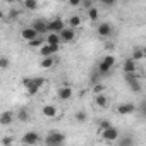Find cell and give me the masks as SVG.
Here are the masks:
<instances>
[{
    "instance_id": "1",
    "label": "cell",
    "mask_w": 146,
    "mask_h": 146,
    "mask_svg": "<svg viewBox=\"0 0 146 146\" xmlns=\"http://www.w3.org/2000/svg\"><path fill=\"white\" fill-rule=\"evenodd\" d=\"M64 143H65V134L60 131H50L45 137L46 146H62Z\"/></svg>"
},
{
    "instance_id": "2",
    "label": "cell",
    "mask_w": 146,
    "mask_h": 146,
    "mask_svg": "<svg viewBox=\"0 0 146 146\" xmlns=\"http://www.w3.org/2000/svg\"><path fill=\"white\" fill-rule=\"evenodd\" d=\"M115 65V57L113 55H105L103 57V60L98 64V72H100V76H105L107 72H110L112 70V67Z\"/></svg>"
},
{
    "instance_id": "3",
    "label": "cell",
    "mask_w": 146,
    "mask_h": 146,
    "mask_svg": "<svg viewBox=\"0 0 146 146\" xmlns=\"http://www.w3.org/2000/svg\"><path fill=\"white\" fill-rule=\"evenodd\" d=\"M125 83L132 93H141V83L136 74H125Z\"/></svg>"
},
{
    "instance_id": "4",
    "label": "cell",
    "mask_w": 146,
    "mask_h": 146,
    "mask_svg": "<svg viewBox=\"0 0 146 146\" xmlns=\"http://www.w3.org/2000/svg\"><path fill=\"white\" fill-rule=\"evenodd\" d=\"M64 28H65V26H64V21H62L60 17H55V19H52V21H46V29H48V33L58 35Z\"/></svg>"
},
{
    "instance_id": "5",
    "label": "cell",
    "mask_w": 146,
    "mask_h": 146,
    "mask_svg": "<svg viewBox=\"0 0 146 146\" xmlns=\"http://www.w3.org/2000/svg\"><path fill=\"white\" fill-rule=\"evenodd\" d=\"M23 143L26 144V146H35L38 141H40V134L36 132V131H28V132H24L23 134Z\"/></svg>"
},
{
    "instance_id": "6",
    "label": "cell",
    "mask_w": 146,
    "mask_h": 146,
    "mask_svg": "<svg viewBox=\"0 0 146 146\" xmlns=\"http://www.w3.org/2000/svg\"><path fill=\"white\" fill-rule=\"evenodd\" d=\"M120 136H119V131L112 125V127H108V129H105V131H102V139L103 141H108V143H113V141H117Z\"/></svg>"
},
{
    "instance_id": "7",
    "label": "cell",
    "mask_w": 146,
    "mask_h": 146,
    "mask_svg": "<svg viewBox=\"0 0 146 146\" xmlns=\"http://www.w3.org/2000/svg\"><path fill=\"white\" fill-rule=\"evenodd\" d=\"M58 36H60V41L62 43H70V41H74V38H76V31L70 29V28H64L58 33Z\"/></svg>"
},
{
    "instance_id": "8",
    "label": "cell",
    "mask_w": 146,
    "mask_h": 146,
    "mask_svg": "<svg viewBox=\"0 0 146 146\" xmlns=\"http://www.w3.org/2000/svg\"><path fill=\"white\" fill-rule=\"evenodd\" d=\"M45 84V78H33V83H31V86L28 88V95L29 96H35L38 91H40V88Z\"/></svg>"
},
{
    "instance_id": "9",
    "label": "cell",
    "mask_w": 146,
    "mask_h": 146,
    "mask_svg": "<svg viewBox=\"0 0 146 146\" xmlns=\"http://www.w3.org/2000/svg\"><path fill=\"white\" fill-rule=\"evenodd\" d=\"M96 31H98V35H100L102 38H108V36H112V33H113V26H112L110 23H102V24H98Z\"/></svg>"
},
{
    "instance_id": "10",
    "label": "cell",
    "mask_w": 146,
    "mask_h": 146,
    "mask_svg": "<svg viewBox=\"0 0 146 146\" xmlns=\"http://www.w3.org/2000/svg\"><path fill=\"white\" fill-rule=\"evenodd\" d=\"M137 110V107L134 103H120L117 107V113L119 115H129V113H134Z\"/></svg>"
},
{
    "instance_id": "11",
    "label": "cell",
    "mask_w": 146,
    "mask_h": 146,
    "mask_svg": "<svg viewBox=\"0 0 146 146\" xmlns=\"http://www.w3.org/2000/svg\"><path fill=\"white\" fill-rule=\"evenodd\" d=\"M21 38H23L24 41H28V43H29V41H33V40H36V38H38V33H36L31 26H28V28H24V29L21 31Z\"/></svg>"
},
{
    "instance_id": "12",
    "label": "cell",
    "mask_w": 146,
    "mask_h": 146,
    "mask_svg": "<svg viewBox=\"0 0 146 146\" xmlns=\"http://www.w3.org/2000/svg\"><path fill=\"white\" fill-rule=\"evenodd\" d=\"M12 122H14V112H11V110H5V112H2V113H0V125L7 127V125H11Z\"/></svg>"
},
{
    "instance_id": "13",
    "label": "cell",
    "mask_w": 146,
    "mask_h": 146,
    "mask_svg": "<svg viewBox=\"0 0 146 146\" xmlns=\"http://www.w3.org/2000/svg\"><path fill=\"white\" fill-rule=\"evenodd\" d=\"M58 50H60V46H50V45L45 43V45L40 48V55H41L43 58H45V57H53Z\"/></svg>"
},
{
    "instance_id": "14",
    "label": "cell",
    "mask_w": 146,
    "mask_h": 146,
    "mask_svg": "<svg viewBox=\"0 0 146 146\" xmlns=\"http://www.w3.org/2000/svg\"><path fill=\"white\" fill-rule=\"evenodd\" d=\"M31 28L38 33V36L43 35V33H48V29H46V21H43V19H36V21H33Z\"/></svg>"
},
{
    "instance_id": "15",
    "label": "cell",
    "mask_w": 146,
    "mask_h": 146,
    "mask_svg": "<svg viewBox=\"0 0 146 146\" xmlns=\"http://www.w3.org/2000/svg\"><path fill=\"white\" fill-rule=\"evenodd\" d=\"M124 72L125 74H136V69H137V65H136V62L129 57V58H125V62H124Z\"/></svg>"
},
{
    "instance_id": "16",
    "label": "cell",
    "mask_w": 146,
    "mask_h": 146,
    "mask_svg": "<svg viewBox=\"0 0 146 146\" xmlns=\"http://www.w3.org/2000/svg\"><path fill=\"white\" fill-rule=\"evenodd\" d=\"M58 98L62 100V102H67V100H70L72 98V88H69V86H62L60 90H58Z\"/></svg>"
},
{
    "instance_id": "17",
    "label": "cell",
    "mask_w": 146,
    "mask_h": 146,
    "mask_svg": "<svg viewBox=\"0 0 146 146\" xmlns=\"http://www.w3.org/2000/svg\"><path fill=\"white\" fill-rule=\"evenodd\" d=\"M95 105L98 108H107L108 107V98L105 93H100V95H95Z\"/></svg>"
},
{
    "instance_id": "18",
    "label": "cell",
    "mask_w": 146,
    "mask_h": 146,
    "mask_svg": "<svg viewBox=\"0 0 146 146\" xmlns=\"http://www.w3.org/2000/svg\"><path fill=\"white\" fill-rule=\"evenodd\" d=\"M46 45H50V46H60V36L58 35H55V33H48V36H46Z\"/></svg>"
},
{
    "instance_id": "19",
    "label": "cell",
    "mask_w": 146,
    "mask_h": 146,
    "mask_svg": "<svg viewBox=\"0 0 146 146\" xmlns=\"http://www.w3.org/2000/svg\"><path fill=\"white\" fill-rule=\"evenodd\" d=\"M117 144H119V146H134L136 141H134L132 136H122V137L117 139Z\"/></svg>"
},
{
    "instance_id": "20",
    "label": "cell",
    "mask_w": 146,
    "mask_h": 146,
    "mask_svg": "<svg viewBox=\"0 0 146 146\" xmlns=\"http://www.w3.org/2000/svg\"><path fill=\"white\" fill-rule=\"evenodd\" d=\"M41 112H43V115H45V117L53 119V117L57 115V107H53V105H45V107L41 108Z\"/></svg>"
},
{
    "instance_id": "21",
    "label": "cell",
    "mask_w": 146,
    "mask_h": 146,
    "mask_svg": "<svg viewBox=\"0 0 146 146\" xmlns=\"http://www.w3.org/2000/svg\"><path fill=\"white\" fill-rule=\"evenodd\" d=\"M16 115H17V119H19L21 122H28V120H29V110H28L26 107H23V108H19Z\"/></svg>"
},
{
    "instance_id": "22",
    "label": "cell",
    "mask_w": 146,
    "mask_h": 146,
    "mask_svg": "<svg viewBox=\"0 0 146 146\" xmlns=\"http://www.w3.org/2000/svg\"><path fill=\"white\" fill-rule=\"evenodd\" d=\"M81 26V16H70L69 17V28L70 29H74V28H79Z\"/></svg>"
},
{
    "instance_id": "23",
    "label": "cell",
    "mask_w": 146,
    "mask_h": 146,
    "mask_svg": "<svg viewBox=\"0 0 146 146\" xmlns=\"http://www.w3.org/2000/svg\"><path fill=\"white\" fill-rule=\"evenodd\" d=\"M24 9H28V11H36L38 7H40V4L36 2V0H24Z\"/></svg>"
},
{
    "instance_id": "24",
    "label": "cell",
    "mask_w": 146,
    "mask_h": 146,
    "mask_svg": "<svg viewBox=\"0 0 146 146\" xmlns=\"http://www.w3.org/2000/svg\"><path fill=\"white\" fill-rule=\"evenodd\" d=\"M143 57H144V48H134V50H132V57H131V58H132L134 62L141 60Z\"/></svg>"
},
{
    "instance_id": "25",
    "label": "cell",
    "mask_w": 146,
    "mask_h": 146,
    "mask_svg": "<svg viewBox=\"0 0 146 146\" xmlns=\"http://www.w3.org/2000/svg\"><path fill=\"white\" fill-rule=\"evenodd\" d=\"M53 64H55V58H53V57H45V58L41 60V67H43V69H52Z\"/></svg>"
},
{
    "instance_id": "26",
    "label": "cell",
    "mask_w": 146,
    "mask_h": 146,
    "mask_svg": "<svg viewBox=\"0 0 146 146\" xmlns=\"http://www.w3.org/2000/svg\"><path fill=\"white\" fill-rule=\"evenodd\" d=\"M98 16H100V12H98V9H96V7L88 9V19H90V21H96V19H98Z\"/></svg>"
},
{
    "instance_id": "27",
    "label": "cell",
    "mask_w": 146,
    "mask_h": 146,
    "mask_svg": "<svg viewBox=\"0 0 146 146\" xmlns=\"http://www.w3.org/2000/svg\"><path fill=\"white\" fill-rule=\"evenodd\" d=\"M43 41H45V40H43L41 36H38L36 40H33V41H29L28 45H29L31 48H41V46H43Z\"/></svg>"
},
{
    "instance_id": "28",
    "label": "cell",
    "mask_w": 146,
    "mask_h": 146,
    "mask_svg": "<svg viewBox=\"0 0 146 146\" xmlns=\"http://www.w3.org/2000/svg\"><path fill=\"white\" fill-rule=\"evenodd\" d=\"M86 119H88L86 112H84V110H78V113H76V120H78V124H84Z\"/></svg>"
},
{
    "instance_id": "29",
    "label": "cell",
    "mask_w": 146,
    "mask_h": 146,
    "mask_svg": "<svg viewBox=\"0 0 146 146\" xmlns=\"http://www.w3.org/2000/svg\"><path fill=\"white\" fill-rule=\"evenodd\" d=\"M9 65H11V60L7 57H0V69L5 70V69H9Z\"/></svg>"
},
{
    "instance_id": "30",
    "label": "cell",
    "mask_w": 146,
    "mask_h": 146,
    "mask_svg": "<svg viewBox=\"0 0 146 146\" xmlns=\"http://www.w3.org/2000/svg\"><path fill=\"white\" fill-rule=\"evenodd\" d=\"M100 79H102V76H100V72H98V70H95L93 74H91V78H90L91 84H98V83H100Z\"/></svg>"
},
{
    "instance_id": "31",
    "label": "cell",
    "mask_w": 146,
    "mask_h": 146,
    "mask_svg": "<svg viewBox=\"0 0 146 146\" xmlns=\"http://www.w3.org/2000/svg\"><path fill=\"white\" fill-rule=\"evenodd\" d=\"M12 143H14V139L11 136H4L2 137V146H12Z\"/></svg>"
},
{
    "instance_id": "32",
    "label": "cell",
    "mask_w": 146,
    "mask_h": 146,
    "mask_svg": "<svg viewBox=\"0 0 146 146\" xmlns=\"http://www.w3.org/2000/svg\"><path fill=\"white\" fill-rule=\"evenodd\" d=\"M17 17H19V11H17V9H12V11H9V19L16 21Z\"/></svg>"
},
{
    "instance_id": "33",
    "label": "cell",
    "mask_w": 146,
    "mask_h": 146,
    "mask_svg": "<svg viewBox=\"0 0 146 146\" xmlns=\"http://www.w3.org/2000/svg\"><path fill=\"white\" fill-rule=\"evenodd\" d=\"M93 91H95V95H100V93H105V86H103V84H95V88H93Z\"/></svg>"
},
{
    "instance_id": "34",
    "label": "cell",
    "mask_w": 146,
    "mask_h": 146,
    "mask_svg": "<svg viewBox=\"0 0 146 146\" xmlns=\"http://www.w3.org/2000/svg\"><path fill=\"white\" fill-rule=\"evenodd\" d=\"M108 127H112V122H110V120H102V122H100V129H102V131H105V129H108Z\"/></svg>"
},
{
    "instance_id": "35",
    "label": "cell",
    "mask_w": 146,
    "mask_h": 146,
    "mask_svg": "<svg viewBox=\"0 0 146 146\" xmlns=\"http://www.w3.org/2000/svg\"><path fill=\"white\" fill-rule=\"evenodd\" d=\"M21 83H23V86H24V88L28 90V88L31 86V83H33V78H24V79H23Z\"/></svg>"
},
{
    "instance_id": "36",
    "label": "cell",
    "mask_w": 146,
    "mask_h": 146,
    "mask_svg": "<svg viewBox=\"0 0 146 146\" xmlns=\"http://www.w3.org/2000/svg\"><path fill=\"white\" fill-rule=\"evenodd\" d=\"M69 5H72V7H79V5H81V0H70Z\"/></svg>"
},
{
    "instance_id": "37",
    "label": "cell",
    "mask_w": 146,
    "mask_h": 146,
    "mask_svg": "<svg viewBox=\"0 0 146 146\" xmlns=\"http://www.w3.org/2000/svg\"><path fill=\"white\" fill-rule=\"evenodd\" d=\"M83 5H84L86 9H91V7H95V5H93V2H90V0H88V2H83Z\"/></svg>"
},
{
    "instance_id": "38",
    "label": "cell",
    "mask_w": 146,
    "mask_h": 146,
    "mask_svg": "<svg viewBox=\"0 0 146 146\" xmlns=\"http://www.w3.org/2000/svg\"><path fill=\"white\" fill-rule=\"evenodd\" d=\"M4 17H5V12H4L2 9H0V19H4Z\"/></svg>"
}]
</instances>
